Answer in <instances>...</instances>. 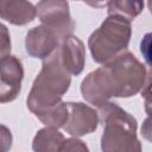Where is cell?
<instances>
[{"label": "cell", "instance_id": "cell-14", "mask_svg": "<svg viewBox=\"0 0 152 152\" xmlns=\"http://www.w3.org/2000/svg\"><path fill=\"white\" fill-rule=\"evenodd\" d=\"M59 152H90V151L84 141L72 137L69 139H64Z\"/></svg>", "mask_w": 152, "mask_h": 152}, {"label": "cell", "instance_id": "cell-8", "mask_svg": "<svg viewBox=\"0 0 152 152\" xmlns=\"http://www.w3.org/2000/svg\"><path fill=\"white\" fill-rule=\"evenodd\" d=\"M24 68L20 59L8 55L0 59V103L14 101L21 91Z\"/></svg>", "mask_w": 152, "mask_h": 152}, {"label": "cell", "instance_id": "cell-6", "mask_svg": "<svg viewBox=\"0 0 152 152\" xmlns=\"http://www.w3.org/2000/svg\"><path fill=\"white\" fill-rule=\"evenodd\" d=\"M81 94L87 102L97 108L114 97L110 77L103 66L89 72L83 78L81 82Z\"/></svg>", "mask_w": 152, "mask_h": 152}, {"label": "cell", "instance_id": "cell-3", "mask_svg": "<svg viewBox=\"0 0 152 152\" xmlns=\"http://www.w3.org/2000/svg\"><path fill=\"white\" fill-rule=\"evenodd\" d=\"M132 36L131 21L116 14H109L88 39V48L95 63L106 64L127 50Z\"/></svg>", "mask_w": 152, "mask_h": 152}, {"label": "cell", "instance_id": "cell-16", "mask_svg": "<svg viewBox=\"0 0 152 152\" xmlns=\"http://www.w3.org/2000/svg\"><path fill=\"white\" fill-rule=\"evenodd\" d=\"M13 142V137L11 129L0 124V152H8L12 147Z\"/></svg>", "mask_w": 152, "mask_h": 152}, {"label": "cell", "instance_id": "cell-2", "mask_svg": "<svg viewBox=\"0 0 152 152\" xmlns=\"http://www.w3.org/2000/svg\"><path fill=\"white\" fill-rule=\"evenodd\" d=\"M99 124L103 126L101 135L102 152H142L137 138V119L118 103L106 102L97 108Z\"/></svg>", "mask_w": 152, "mask_h": 152}, {"label": "cell", "instance_id": "cell-4", "mask_svg": "<svg viewBox=\"0 0 152 152\" xmlns=\"http://www.w3.org/2000/svg\"><path fill=\"white\" fill-rule=\"evenodd\" d=\"M113 88L114 97H131L142 90L148 78L146 66L129 51H124L103 64Z\"/></svg>", "mask_w": 152, "mask_h": 152}, {"label": "cell", "instance_id": "cell-10", "mask_svg": "<svg viewBox=\"0 0 152 152\" xmlns=\"http://www.w3.org/2000/svg\"><path fill=\"white\" fill-rule=\"evenodd\" d=\"M57 52L63 69L70 76H77L83 71L86 64V48L78 37L70 34L63 38L57 48Z\"/></svg>", "mask_w": 152, "mask_h": 152}, {"label": "cell", "instance_id": "cell-1", "mask_svg": "<svg viewBox=\"0 0 152 152\" xmlns=\"http://www.w3.org/2000/svg\"><path fill=\"white\" fill-rule=\"evenodd\" d=\"M70 84L71 76L63 69L56 49L51 56L43 59L42 69L26 97L27 108L46 127H63L68 120V107L62 97Z\"/></svg>", "mask_w": 152, "mask_h": 152}, {"label": "cell", "instance_id": "cell-12", "mask_svg": "<svg viewBox=\"0 0 152 152\" xmlns=\"http://www.w3.org/2000/svg\"><path fill=\"white\" fill-rule=\"evenodd\" d=\"M64 135L57 128L44 127L39 129L32 140L33 152H59Z\"/></svg>", "mask_w": 152, "mask_h": 152}, {"label": "cell", "instance_id": "cell-11", "mask_svg": "<svg viewBox=\"0 0 152 152\" xmlns=\"http://www.w3.org/2000/svg\"><path fill=\"white\" fill-rule=\"evenodd\" d=\"M36 5L30 1H0V18L10 24L23 26L34 20Z\"/></svg>", "mask_w": 152, "mask_h": 152}, {"label": "cell", "instance_id": "cell-7", "mask_svg": "<svg viewBox=\"0 0 152 152\" xmlns=\"http://www.w3.org/2000/svg\"><path fill=\"white\" fill-rule=\"evenodd\" d=\"M68 120L63 126V129L77 138L86 134H90L96 131L99 126L97 110L83 102H66Z\"/></svg>", "mask_w": 152, "mask_h": 152}, {"label": "cell", "instance_id": "cell-5", "mask_svg": "<svg viewBox=\"0 0 152 152\" xmlns=\"http://www.w3.org/2000/svg\"><path fill=\"white\" fill-rule=\"evenodd\" d=\"M36 10L42 25L51 28L61 40L72 34L75 21L71 18L68 1L43 0L37 2Z\"/></svg>", "mask_w": 152, "mask_h": 152}, {"label": "cell", "instance_id": "cell-9", "mask_svg": "<svg viewBox=\"0 0 152 152\" xmlns=\"http://www.w3.org/2000/svg\"><path fill=\"white\" fill-rule=\"evenodd\" d=\"M59 43L61 39L51 28L39 25L27 31L25 37V50L32 58L45 59L52 55Z\"/></svg>", "mask_w": 152, "mask_h": 152}, {"label": "cell", "instance_id": "cell-13", "mask_svg": "<svg viewBox=\"0 0 152 152\" xmlns=\"http://www.w3.org/2000/svg\"><path fill=\"white\" fill-rule=\"evenodd\" d=\"M106 5L108 15L116 14L126 18L131 23L144 10V2L141 1H109Z\"/></svg>", "mask_w": 152, "mask_h": 152}, {"label": "cell", "instance_id": "cell-15", "mask_svg": "<svg viewBox=\"0 0 152 152\" xmlns=\"http://www.w3.org/2000/svg\"><path fill=\"white\" fill-rule=\"evenodd\" d=\"M12 49L11 34L6 25L0 23V59L8 56Z\"/></svg>", "mask_w": 152, "mask_h": 152}]
</instances>
